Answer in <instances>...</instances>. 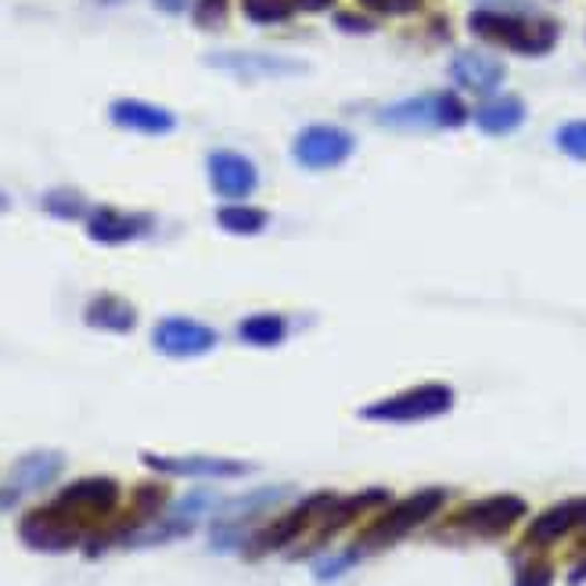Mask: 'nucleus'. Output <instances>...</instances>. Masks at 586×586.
I'll return each mask as SVG.
<instances>
[{"label": "nucleus", "instance_id": "bb28decb", "mask_svg": "<svg viewBox=\"0 0 586 586\" xmlns=\"http://www.w3.org/2000/svg\"><path fill=\"white\" fill-rule=\"evenodd\" d=\"M515 586H550V568L547 565H533V568H526V573L518 576Z\"/></svg>", "mask_w": 586, "mask_h": 586}, {"label": "nucleus", "instance_id": "9d476101", "mask_svg": "<svg viewBox=\"0 0 586 586\" xmlns=\"http://www.w3.org/2000/svg\"><path fill=\"white\" fill-rule=\"evenodd\" d=\"M522 515H526V504L518 497H489L471 504L465 515H457V526H465L479 536H497L504 529H511Z\"/></svg>", "mask_w": 586, "mask_h": 586}, {"label": "nucleus", "instance_id": "0eeeda50", "mask_svg": "<svg viewBox=\"0 0 586 586\" xmlns=\"http://www.w3.org/2000/svg\"><path fill=\"white\" fill-rule=\"evenodd\" d=\"M335 504H338V500L331 497V493H317V497H310L306 504H299L296 511H288L285 518H277L270 529L259 533V536H256V544H252V550H256V554H264V550H277V547L291 544V539H296V536H302V529L310 526V522L328 518Z\"/></svg>", "mask_w": 586, "mask_h": 586}, {"label": "nucleus", "instance_id": "a878e982", "mask_svg": "<svg viewBox=\"0 0 586 586\" xmlns=\"http://www.w3.org/2000/svg\"><path fill=\"white\" fill-rule=\"evenodd\" d=\"M364 8H371V11H381V14H407L421 4V0H360Z\"/></svg>", "mask_w": 586, "mask_h": 586}, {"label": "nucleus", "instance_id": "f3484780", "mask_svg": "<svg viewBox=\"0 0 586 586\" xmlns=\"http://www.w3.org/2000/svg\"><path fill=\"white\" fill-rule=\"evenodd\" d=\"M151 468L169 471V475H241L245 465L235 460H209V457H188V460H173V457H145Z\"/></svg>", "mask_w": 586, "mask_h": 586}, {"label": "nucleus", "instance_id": "c756f323", "mask_svg": "<svg viewBox=\"0 0 586 586\" xmlns=\"http://www.w3.org/2000/svg\"><path fill=\"white\" fill-rule=\"evenodd\" d=\"M299 8H306V11H320V8H328L331 0H296Z\"/></svg>", "mask_w": 586, "mask_h": 586}, {"label": "nucleus", "instance_id": "393cba45", "mask_svg": "<svg viewBox=\"0 0 586 586\" xmlns=\"http://www.w3.org/2000/svg\"><path fill=\"white\" fill-rule=\"evenodd\" d=\"M43 206H48L54 216H61V220H69V216H80L87 209L83 198L72 195V191H51L48 198H43Z\"/></svg>", "mask_w": 586, "mask_h": 586}, {"label": "nucleus", "instance_id": "20e7f679", "mask_svg": "<svg viewBox=\"0 0 586 586\" xmlns=\"http://www.w3.org/2000/svg\"><path fill=\"white\" fill-rule=\"evenodd\" d=\"M443 500H446L443 489H421V493H414V497H407L404 504H396L389 515H381L375 526L360 536V547H385V544H393V539L407 536L414 526H421L425 518L436 515L439 507H443Z\"/></svg>", "mask_w": 586, "mask_h": 586}, {"label": "nucleus", "instance_id": "b1692460", "mask_svg": "<svg viewBox=\"0 0 586 586\" xmlns=\"http://www.w3.org/2000/svg\"><path fill=\"white\" fill-rule=\"evenodd\" d=\"M558 148L573 159H586V119L568 122V127L558 130Z\"/></svg>", "mask_w": 586, "mask_h": 586}, {"label": "nucleus", "instance_id": "cd10ccee", "mask_svg": "<svg viewBox=\"0 0 586 586\" xmlns=\"http://www.w3.org/2000/svg\"><path fill=\"white\" fill-rule=\"evenodd\" d=\"M342 29H352V33H371L375 22H367V19H357V14H338L335 19Z\"/></svg>", "mask_w": 586, "mask_h": 586}, {"label": "nucleus", "instance_id": "aec40b11", "mask_svg": "<svg viewBox=\"0 0 586 586\" xmlns=\"http://www.w3.org/2000/svg\"><path fill=\"white\" fill-rule=\"evenodd\" d=\"M238 335H241L249 346H277V342L285 338V320L274 317V314H259V317L241 320Z\"/></svg>", "mask_w": 586, "mask_h": 586}, {"label": "nucleus", "instance_id": "423d86ee", "mask_svg": "<svg viewBox=\"0 0 586 586\" xmlns=\"http://www.w3.org/2000/svg\"><path fill=\"white\" fill-rule=\"evenodd\" d=\"M291 156L306 169H331L352 156V137L338 127H306L291 145Z\"/></svg>", "mask_w": 586, "mask_h": 586}, {"label": "nucleus", "instance_id": "4468645a", "mask_svg": "<svg viewBox=\"0 0 586 586\" xmlns=\"http://www.w3.org/2000/svg\"><path fill=\"white\" fill-rule=\"evenodd\" d=\"M148 227H151L148 216H130L119 209H95L87 220V235L101 245H122V241L148 235Z\"/></svg>", "mask_w": 586, "mask_h": 586}, {"label": "nucleus", "instance_id": "4be33fe9", "mask_svg": "<svg viewBox=\"0 0 586 586\" xmlns=\"http://www.w3.org/2000/svg\"><path fill=\"white\" fill-rule=\"evenodd\" d=\"M58 468H61L58 457H29L22 460V468L14 471V479H22V486H43Z\"/></svg>", "mask_w": 586, "mask_h": 586}, {"label": "nucleus", "instance_id": "9b49d317", "mask_svg": "<svg viewBox=\"0 0 586 586\" xmlns=\"http://www.w3.org/2000/svg\"><path fill=\"white\" fill-rule=\"evenodd\" d=\"M108 116H112L116 127L122 130H133V133H169L177 127V116L166 112L159 105H148V101H137V98H122L108 108Z\"/></svg>", "mask_w": 586, "mask_h": 586}, {"label": "nucleus", "instance_id": "39448f33", "mask_svg": "<svg viewBox=\"0 0 586 586\" xmlns=\"http://www.w3.org/2000/svg\"><path fill=\"white\" fill-rule=\"evenodd\" d=\"M454 407V393L446 385H418V389H407L399 396L381 399V404L367 407L364 418L367 421H421V418H436Z\"/></svg>", "mask_w": 586, "mask_h": 586}, {"label": "nucleus", "instance_id": "f8f14e48", "mask_svg": "<svg viewBox=\"0 0 586 586\" xmlns=\"http://www.w3.org/2000/svg\"><path fill=\"white\" fill-rule=\"evenodd\" d=\"M450 76L471 95H493L504 83V66L483 51H460L450 66Z\"/></svg>", "mask_w": 586, "mask_h": 586}, {"label": "nucleus", "instance_id": "f03ea898", "mask_svg": "<svg viewBox=\"0 0 586 586\" xmlns=\"http://www.w3.org/2000/svg\"><path fill=\"white\" fill-rule=\"evenodd\" d=\"M468 29L475 37L489 43H504L518 54H547L558 40V26L547 19H518V14L500 11H475L468 19Z\"/></svg>", "mask_w": 586, "mask_h": 586}, {"label": "nucleus", "instance_id": "6e6552de", "mask_svg": "<svg viewBox=\"0 0 586 586\" xmlns=\"http://www.w3.org/2000/svg\"><path fill=\"white\" fill-rule=\"evenodd\" d=\"M151 342L166 357H202V352L216 346V331L191 317H169L156 328Z\"/></svg>", "mask_w": 586, "mask_h": 586}, {"label": "nucleus", "instance_id": "412c9836", "mask_svg": "<svg viewBox=\"0 0 586 586\" xmlns=\"http://www.w3.org/2000/svg\"><path fill=\"white\" fill-rule=\"evenodd\" d=\"M299 4L296 0H241V11L245 19H252L256 26H277V22H288L291 11Z\"/></svg>", "mask_w": 586, "mask_h": 586}, {"label": "nucleus", "instance_id": "ddd939ff", "mask_svg": "<svg viewBox=\"0 0 586 586\" xmlns=\"http://www.w3.org/2000/svg\"><path fill=\"white\" fill-rule=\"evenodd\" d=\"M206 61H209V66H216V69L235 72V76H249V80H256V76H296V72L306 69L302 61H296V58L241 54V51H230V54H209Z\"/></svg>", "mask_w": 586, "mask_h": 586}, {"label": "nucleus", "instance_id": "a211bd4d", "mask_svg": "<svg viewBox=\"0 0 586 586\" xmlns=\"http://www.w3.org/2000/svg\"><path fill=\"white\" fill-rule=\"evenodd\" d=\"M522 119H526V108H522L518 98L486 101L479 112H475V122H479L486 133H507V130H515Z\"/></svg>", "mask_w": 586, "mask_h": 586}, {"label": "nucleus", "instance_id": "2eb2a0df", "mask_svg": "<svg viewBox=\"0 0 586 586\" xmlns=\"http://www.w3.org/2000/svg\"><path fill=\"white\" fill-rule=\"evenodd\" d=\"M586 522V500H568L550 507V511L539 515L529 526V544H554L558 536H565L568 529H576Z\"/></svg>", "mask_w": 586, "mask_h": 586}, {"label": "nucleus", "instance_id": "f257e3e1", "mask_svg": "<svg viewBox=\"0 0 586 586\" xmlns=\"http://www.w3.org/2000/svg\"><path fill=\"white\" fill-rule=\"evenodd\" d=\"M116 500H119V486L112 479H83L69 489H61L48 507L26 515L22 539L40 550H66L83 536L90 522L112 515Z\"/></svg>", "mask_w": 586, "mask_h": 586}, {"label": "nucleus", "instance_id": "dca6fc26", "mask_svg": "<svg viewBox=\"0 0 586 586\" xmlns=\"http://www.w3.org/2000/svg\"><path fill=\"white\" fill-rule=\"evenodd\" d=\"M87 324L90 328H105V331H130L137 324V314L127 299L116 296H98L87 306Z\"/></svg>", "mask_w": 586, "mask_h": 586}, {"label": "nucleus", "instance_id": "5701e85b", "mask_svg": "<svg viewBox=\"0 0 586 586\" xmlns=\"http://www.w3.org/2000/svg\"><path fill=\"white\" fill-rule=\"evenodd\" d=\"M191 19L198 29H220L227 22V0H198Z\"/></svg>", "mask_w": 586, "mask_h": 586}, {"label": "nucleus", "instance_id": "7ed1b4c3", "mask_svg": "<svg viewBox=\"0 0 586 586\" xmlns=\"http://www.w3.org/2000/svg\"><path fill=\"white\" fill-rule=\"evenodd\" d=\"M468 119V108L460 105L457 95H428V98H410L381 108L378 122L399 130H421V127H460Z\"/></svg>", "mask_w": 586, "mask_h": 586}, {"label": "nucleus", "instance_id": "c85d7f7f", "mask_svg": "<svg viewBox=\"0 0 586 586\" xmlns=\"http://www.w3.org/2000/svg\"><path fill=\"white\" fill-rule=\"evenodd\" d=\"M188 4H191V0H156V8L166 11V14H180Z\"/></svg>", "mask_w": 586, "mask_h": 586}, {"label": "nucleus", "instance_id": "6ab92c4d", "mask_svg": "<svg viewBox=\"0 0 586 586\" xmlns=\"http://www.w3.org/2000/svg\"><path fill=\"white\" fill-rule=\"evenodd\" d=\"M270 216L264 209H249V206H224L216 212V224L230 235H259V230L267 227Z\"/></svg>", "mask_w": 586, "mask_h": 586}, {"label": "nucleus", "instance_id": "1a4fd4ad", "mask_svg": "<svg viewBox=\"0 0 586 586\" xmlns=\"http://www.w3.org/2000/svg\"><path fill=\"white\" fill-rule=\"evenodd\" d=\"M209 180L220 198H249L259 188V169L238 156V151H212L209 156Z\"/></svg>", "mask_w": 586, "mask_h": 586}]
</instances>
